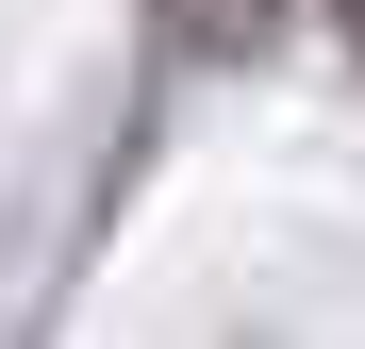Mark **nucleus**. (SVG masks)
Returning <instances> with one entry per match:
<instances>
[{"mask_svg": "<svg viewBox=\"0 0 365 349\" xmlns=\"http://www.w3.org/2000/svg\"><path fill=\"white\" fill-rule=\"evenodd\" d=\"M182 34H200V50H250V34H266V0H182Z\"/></svg>", "mask_w": 365, "mask_h": 349, "instance_id": "nucleus-1", "label": "nucleus"}]
</instances>
